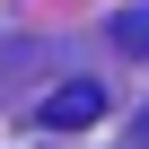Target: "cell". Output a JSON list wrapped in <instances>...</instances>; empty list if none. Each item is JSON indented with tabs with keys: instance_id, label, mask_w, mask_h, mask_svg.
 Masks as SVG:
<instances>
[{
	"instance_id": "1",
	"label": "cell",
	"mask_w": 149,
	"mask_h": 149,
	"mask_svg": "<svg viewBox=\"0 0 149 149\" xmlns=\"http://www.w3.org/2000/svg\"><path fill=\"white\" fill-rule=\"evenodd\" d=\"M97 114H105V88H97V79H61V88L44 97V123H53V132H88Z\"/></svg>"
},
{
	"instance_id": "2",
	"label": "cell",
	"mask_w": 149,
	"mask_h": 149,
	"mask_svg": "<svg viewBox=\"0 0 149 149\" xmlns=\"http://www.w3.org/2000/svg\"><path fill=\"white\" fill-rule=\"evenodd\" d=\"M114 44H123V53H149V9H123V18H114Z\"/></svg>"
}]
</instances>
